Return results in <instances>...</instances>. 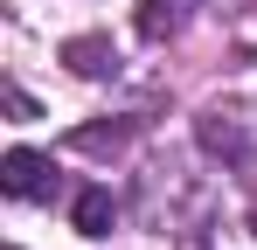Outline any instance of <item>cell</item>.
Listing matches in <instances>:
<instances>
[{
  "label": "cell",
  "instance_id": "cell-3",
  "mask_svg": "<svg viewBox=\"0 0 257 250\" xmlns=\"http://www.w3.org/2000/svg\"><path fill=\"white\" fill-rule=\"evenodd\" d=\"M70 215H77V229H84V236H104V229H111V215H118V202H111V188H84Z\"/></svg>",
  "mask_w": 257,
  "mask_h": 250
},
{
  "label": "cell",
  "instance_id": "cell-2",
  "mask_svg": "<svg viewBox=\"0 0 257 250\" xmlns=\"http://www.w3.org/2000/svg\"><path fill=\"white\" fill-rule=\"evenodd\" d=\"M188 14H195V0H146V7H139V35L160 42V35H174Z\"/></svg>",
  "mask_w": 257,
  "mask_h": 250
},
{
  "label": "cell",
  "instance_id": "cell-5",
  "mask_svg": "<svg viewBox=\"0 0 257 250\" xmlns=\"http://www.w3.org/2000/svg\"><path fill=\"white\" fill-rule=\"evenodd\" d=\"M7 111H14V118L28 125V118H35V97H28V90H14V83H7Z\"/></svg>",
  "mask_w": 257,
  "mask_h": 250
},
{
  "label": "cell",
  "instance_id": "cell-4",
  "mask_svg": "<svg viewBox=\"0 0 257 250\" xmlns=\"http://www.w3.org/2000/svg\"><path fill=\"white\" fill-rule=\"evenodd\" d=\"M63 63H70V70H84V77H104V70H111L118 56H111V42L84 35V42H70V49H63Z\"/></svg>",
  "mask_w": 257,
  "mask_h": 250
},
{
  "label": "cell",
  "instance_id": "cell-1",
  "mask_svg": "<svg viewBox=\"0 0 257 250\" xmlns=\"http://www.w3.org/2000/svg\"><path fill=\"white\" fill-rule=\"evenodd\" d=\"M0 188H7L14 202H42V195H56V167H49L35 146H7V160H0Z\"/></svg>",
  "mask_w": 257,
  "mask_h": 250
}]
</instances>
